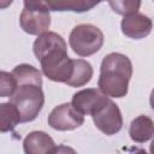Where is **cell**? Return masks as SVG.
Segmentation results:
<instances>
[{
  "label": "cell",
  "mask_w": 154,
  "mask_h": 154,
  "mask_svg": "<svg viewBox=\"0 0 154 154\" xmlns=\"http://www.w3.org/2000/svg\"><path fill=\"white\" fill-rule=\"evenodd\" d=\"M17 85L10 96V102L17 108L20 123L32 122L37 118L45 103L42 90V73L29 64L17 65L12 72Z\"/></svg>",
  "instance_id": "cell-1"
},
{
  "label": "cell",
  "mask_w": 154,
  "mask_h": 154,
  "mask_svg": "<svg viewBox=\"0 0 154 154\" xmlns=\"http://www.w3.org/2000/svg\"><path fill=\"white\" fill-rule=\"evenodd\" d=\"M32 51L43 75L54 82L65 83L72 72V59L67 54L65 40L53 31H46L34 41Z\"/></svg>",
  "instance_id": "cell-2"
},
{
  "label": "cell",
  "mask_w": 154,
  "mask_h": 154,
  "mask_svg": "<svg viewBox=\"0 0 154 154\" xmlns=\"http://www.w3.org/2000/svg\"><path fill=\"white\" fill-rule=\"evenodd\" d=\"M131 76V60L125 54L113 52L105 55L101 61L97 87L106 96L120 99L128 94Z\"/></svg>",
  "instance_id": "cell-3"
},
{
  "label": "cell",
  "mask_w": 154,
  "mask_h": 154,
  "mask_svg": "<svg viewBox=\"0 0 154 154\" xmlns=\"http://www.w3.org/2000/svg\"><path fill=\"white\" fill-rule=\"evenodd\" d=\"M102 31L93 24L76 25L69 36V45L79 57H90L99 52L103 45Z\"/></svg>",
  "instance_id": "cell-4"
},
{
  "label": "cell",
  "mask_w": 154,
  "mask_h": 154,
  "mask_svg": "<svg viewBox=\"0 0 154 154\" xmlns=\"http://www.w3.org/2000/svg\"><path fill=\"white\" fill-rule=\"evenodd\" d=\"M95 126L105 135L118 134L123 128V116L116 102L108 99L97 111L91 114Z\"/></svg>",
  "instance_id": "cell-5"
},
{
  "label": "cell",
  "mask_w": 154,
  "mask_h": 154,
  "mask_svg": "<svg viewBox=\"0 0 154 154\" xmlns=\"http://www.w3.org/2000/svg\"><path fill=\"white\" fill-rule=\"evenodd\" d=\"M48 125L58 131H70L79 128L84 123V116L71 103H61L54 107L48 116Z\"/></svg>",
  "instance_id": "cell-6"
},
{
  "label": "cell",
  "mask_w": 154,
  "mask_h": 154,
  "mask_svg": "<svg viewBox=\"0 0 154 154\" xmlns=\"http://www.w3.org/2000/svg\"><path fill=\"white\" fill-rule=\"evenodd\" d=\"M107 100L108 96H106L100 89L87 88L73 94L71 105L83 116H91Z\"/></svg>",
  "instance_id": "cell-7"
},
{
  "label": "cell",
  "mask_w": 154,
  "mask_h": 154,
  "mask_svg": "<svg viewBox=\"0 0 154 154\" xmlns=\"http://www.w3.org/2000/svg\"><path fill=\"white\" fill-rule=\"evenodd\" d=\"M24 7L37 8L42 11H72V12H87L93 6L87 0H24Z\"/></svg>",
  "instance_id": "cell-8"
},
{
  "label": "cell",
  "mask_w": 154,
  "mask_h": 154,
  "mask_svg": "<svg viewBox=\"0 0 154 154\" xmlns=\"http://www.w3.org/2000/svg\"><path fill=\"white\" fill-rule=\"evenodd\" d=\"M19 24L26 34L38 36L48 31L51 26V14L47 11L24 7L19 17Z\"/></svg>",
  "instance_id": "cell-9"
},
{
  "label": "cell",
  "mask_w": 154,
  "mask_h": 154,
  "mask_svg": "<svg viewBox=\"0 0 154 154\" xmlns=\"http://www.w3.org/2000/svg\"><path fill=\"white\" fill-rule=\"evenodd\" d=\"M122 32L134 40H140L147 37L153 29V22L152 19L140 12L124 16L120 23Z\"/></svg>",
  "instance_id": "cell-10"
},
{
  "label": "cell",
  "mask_w": 154,
  "mask_h": 154,
  "mask_svg": "<svg viewBox=\"0 0 154 154\" xmlns=\"http://www.w3.org/2000/svg\"><path fill=\"white\" fill-rule=\"evenodd\" d=\"M55 142L45 131H32L23 141V149L26 154H46L53 153Z\"/></svg>",
  "instance_id": "cell-11"
},
{
  "label": "cell",
  "mask_w": 154,
  "mask_h": 154,
  "mask_svg": "<svg viewBox=\"0 0 154 154\" xmlns=\"http://www.w3.org/2000/svg\"><path fill=\"white\" fill-rule=\"evenodd\" d=\"M130 138L137 143H144L152 140L154 135V123L150 117L141 114L136 117L129 128Z\"/></svg>",
  "instance_id": "cell-12"
},
{
  "label": "cell",
  "mask_w": 154,
  "mask_h": 154,
  "mask_svg": "<svg viewBox=\"0 0 154 154\" xmlns=\"http://www.w3.org/2000/svg\"><path fill=\"white\" fill-rule=\"evenodd\" d=\"M93 66L83 59H72V72L70 78L65 82L69 87H83L90 82L93 77Z\"/></svg>",
  "instance_id": "cell-13"
},
{
  "label": "cell",
  "mask_w": 154,
  "mask_h": 154,
  "mask_svg": "<svg viewBox=\"0 0 154 154\" xmlns=\"http://www.w3.org/2000/svg\"><path fill=\"white\" fill-rule=\"evenodd\" d=\"M20 123V117L17 108L8 101L0 103V132L13 131Z\"/></svg>",
  "instance_id": "cell-14"
},
{
  "label": "cell",
  "mask_w": 154,
  "mask_h": 154,
  "mask_svg": "<svg viewBox=\"0 0 154 154\" xmlns=\"http://www.w3.org/2000/svg\"><path fill=\"white\" fill-rule=\"evenodd\" d=\"M112 11L120 16H128L138 12L141 0H108Z\"/></svg>",
  "instance_id": "cell-15"
},
{
  "label": "cell",
  "mask_w": 154,
  "mask_h": 154,
  "mask_svg": "<svg viewBox=\"0 0 154 154\" xmlns=\"http://www.w3.org/2000/svg\"><path fill=\"white\" fill-rule=\"evenodd\" d=\"M17 82L12 73L6 71H0V97H10L14 89Z\"/></svg>",
  "instance_id": "cell-16"
},
{
  "label": "cell",
  "mask_w": 154,
  "mask_h": 154,
  "mask_svg": "<svg viewBox=\"0 0 154 154\" xmlns=\"http://www.w3.org/2000/svg\"><path fill=\"white\" fill-rule=\"evenodd\" d=\"M13 2V0H0V10H5L10 7V5Z\"/></svg>",
  "instance_id": "cell-17"
},
{
  "label": "cell",
  "mask_w": 154,
  "mask_h": 154,
  "mask_svg": "<svg viewBox=\"0 0 154 154\" xmlns=\"http://www.w3.org/2000/svg\"><path fill=\"white\" fill-rule=\"evenodd\" d=\"M87 1L94 7V6H96L97 4H100V2H102V1H105V0H87Z\"/></svg>",
  "instance_id": "cell-18"
}]
</instances>
